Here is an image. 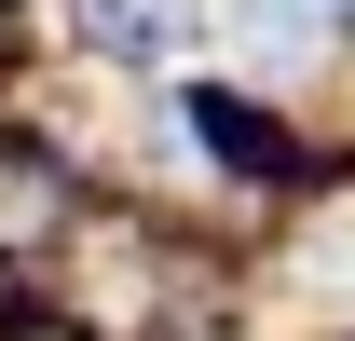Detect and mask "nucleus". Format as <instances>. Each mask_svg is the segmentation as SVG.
Wrapping results in <instances>:
<instances>
[{
  "label": "nucleus",
  "mask_w": 355,
  "mask_h": 341,
  "mask_svg": "<svg viewBox=\"0 0 355 341\" xmlns=\"http://www.w3.org/2000/svg\"><path fill=\"white\" fill-rule=\"evenodd\" d=\"M83 28L123 55V69H178V55H191V0H83Z\"/></svg>",
  "instance_id": "nucleus-1"
},
{
  "label": "nucleus",
  "mask_w": 355,
  "mask_h": 341,
  "mask_svg": "<svg viewBox=\"0 0 355 341\" xmlns=\"http://www.w3.org/2000/svg\"><path fill=\"white\" fill-rule=\"evenodd\" d=\"M328 28H342V0H232V55H260V69H301Z\"/></svg>",
  "instance_id": "nucleus-2"
}]
</instances>
